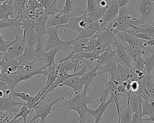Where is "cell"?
<instances>
[{
    "instance_id": "cell-1",
    "label": "cell",
    "mask_w": 154,
    "mask_h": 123,
    "mask_svg": "<svg viewBox=\"0 0 154 123\" xmlns=\"http://www.w3.org/2000/svg\"><path fill=\"white\" fill-rule=\"evenodd\" d=\"M61 28L76 31L78 36L71 41H77L94 35L100 28V20H94L88 14L83 12L80 16L72 17L69 22Z\"/></svg>"
},
{
    "instance_id": "cell-2",
    "label": "cell",
    "mask_w": 154,
    "mask_h": 123,
    "mask_svg": "<svg viewBox=\"0 0 154 123\" xmlns=\"http://www.w3.org/2000/svg\"><path fill=\"white\" fill-rule=\"evenodd\" d=\"M139 24H141L140 20L136 18H132L129 15L126 7L120 8L119 13L117 17L103 26L111 30L114 35L119 31H127Z\"/></svg>"
},
{
    "instance_id": "cell-3",
    "label": "cell",
    "mask_w": 154,
    "mask_h": 123,
    "mask_svg": "<svg viewBox=\"0 0 154 123\" xmlns=\"http://www.w3.org/2000/svg\"><path fill=\"white\" fill-rule=\"evenodd\" d=\"M61 26H47L46 34L48 35V39L44 42V48L45 51H48L52 48H58L65 52H69L70 41L69 40H61L58 35V30Z\"/></svg>"
},
{
    "instance_id": "cell-4",
    "label": "cell",
    "mask_w": 154,
    "mask_h": 123,
    "mask_svg": "<svg viewBox=\"0 0 154 123\" xmlns=\"http://www.w3.org/2000/svg\"><path fill=\"white\" fill-rule=\"evenodd\" d=\"M69 93L64 94L58 98L51 100H48V102H43V100L41 101L38 104L34 106L32 109L33 112H35V113L32 118V119L29 121V122H34L37 119L40 118L41 122H45L46 120V118L51 113L52 111H53V107L56 103L60 100L61 98L65 97L68 95Z\"/></svg>"
},
{
    "instance_id": "cell-5",
    "label": "cell",
    "mask_w": 154,
    "mask_h": 123,
    "mask_svg": "<svg viewBox=\"0 0 154 123\" xmlns=\"http://www.w3.org/2000/svg\"><path fill=\"white\" fill-rule=\"evenodd\" d=\"M129 2L136 5L137 10L141 16V24L153 23L154 2L153 0H129Z\"/></svg>"
},
{
    "instance_id": "cell-6",
    "label": "cell",
    "mask_w": 154,
    "mask_h": 123,
    "mask_svg": "<svg viewBox=\"0 0 154 123\" xmlns=\"http://www.w3.org/2000/svg\"><path fill=\"white\" fill-rule=\"evenodd\" d=\"M12 30L15 35V38L13 41H8L10 47L3 55V58L4 59H16L23 53L25 49L24 37L22 33V35H18L13 29Z\"/></svg>"
},
{
    "instance_id": "cell-7",
    "label": "cell",
    "mask_w": 154,
    "mask_h": 123,
    "mask_svg": "<svg viewBox=\"0 0 154 123\" xmlns=\"http://www.w3.org/2000/svg\"><path fill=\"white\" fill-rule=\"evenodd\" d=\"M48 73V69H45V67L42 66L40 68L35 67L32 70L30 71H24L19 70L17 72L10 75V76L12 80L13 87L15 88L18 85V84L20 82L29 80L35 75L43 74L46 77Z\"/></svg>"
},
{
    "instance_id": "cell-8",
    "label": "cell",
    "mask_w": 154,
    "mask_h": 123,
    "mask_svg": "<svg viewBox=\"0 0 154 123\" xmlns=\"http://www.w3.org/2000/svg\"><path fill=\"white\" fill-rule=\"evenodd\" d=\"M112 47H115L116 48L114 50L116 55V60L121 63L124 66L130 69H133V66L131 64V61L132 59L125 51V47L123 44L121 42H119L115 35H114Z\"/></svg>"
},
{
    "instance_id": "cell-9",
    "label": "cell",
    "mask_w": 154,
    "mask_h": 123,
    "mask_svg": "<svg viewBox=\"0 0 154 123\" xmlns=\"http://www.w3.org/2000/svg\"><path fill=\"white\" fill-rule=\"evenodd\" d=\"M82 11H78L76 13H73L70 14H66L63 13L59 10L57 12L53 14L49 15L48 19L46 22V26H63L67 24L72 17L77 14H82Z\"/></svg>"
},
{
    "instance_id": "cell-10",
    "label": "cell",
    "mask_w": 154,
    "mask_h": 123,
    "mask_svg": "<svg viewBox=\"0 0 154 123\" xmlns=\"http://www.w3.org/2000/svg\"><path fill=\"white\" fill-rule=\"evenodd\" d=\"M94 35L102 50L112 47L114 34L111 30L102 26Z\"/></svg>"
},
{
    "instance_id": "cell-11",
    "label": "cell",
    "mask_w": 154,
    "mask_h": 123,
    "mask_svg": "<svg viewBox=\"0 0 154 123\" xmlns=\"http://www.w3.org/2000/svg\"><path fill=\"white\" fill-rule=\"evenodd\" d=\"M114 35H115L117 38H119L120 42L126 43L129 46L139 47L145 50L147 48L144 44L143 40L137 37L134 34L127 31H119L116 32Z\"/></svg>"
},
{
    "instance_id": "cell-12",
    "label": "cell",
    "mask_w": 154,
    "mask_h": 123,
    "mask_svg": "<svg viewBox=\"0 0 154 123\" xmlns=\"http://www.w3.org/2000/svg\"><path fill=\"white\" fill-rule=\"evenodd\" d=\"M107 7H99L95 0H87L86 9L84 13L89 15V16L94 20H100L103 17Z\"/></svg>"
},
{
    "instance_id": "cell-13",
    "label": "cell",
    "mask_w": 154,
    "mask_h": 123,
    "mask_svg": "<svg viewBox=\"0 0 154 123\" xmlns=\"http://www.w3.org/2000/svg\"><path fill=\"white\" fill-rule=\"evenodd\" d=\"M119 0H110L108 3V7L105 13L100 19V27L114 19L119 13Z\"/></svg>"
},
{
    "instance_id": "cell-14",
    "label": "cell",
    "mask_w": 154,
    "mask_h": 123,
    "mask_svg": "<svg viewBox=\"0 0 154 123\" xmlns=\"http://www.w3.org/2000/svg\"><path fill=\"white\" fill-rule=\"evenodd\" d=\"M25 102L16 101L15 98H11L8 97H0V110L4 112L7 111L8 113L14 115L18 111L17 108L18 106H22Z\"/></svg>"
},
{
    "instance_id": "cell-15",
    "label": "cell",
    "mask_w": 154,
    "mask_h": 123,
    "mask_svg": "<svg viewBox=\"0 0 154 123\" xmlns=\"http://www.w3.org/2000/svg\"><path fill=\"white\" fill-rule=\"evenodd\" d=\"M112 103H114V98L111 94H109V98L106 102H105V101H100L99 106L96 109H89V112L92 116L93 118L94 119L95 123L100 122L102 119V116L105 113V110H106L107 107Z\"/></svg>"
},
{
    "instance_id": "cell-16",
    "label": "cell",
    "mask_w": 154,
    "mask_h": 123,
    "mask_svg": "<svg viewBox=\"0 0 154 123\" xmlns=\"http://www.w3.org/2000/svg\"><path fill=\"white\" fill-rule=\"evenodd\" d=\"M99 65L96 64L95 66L91 67L89 71H86L81 77V80L84 85V88L90 89V86H94V80L98 75L97 69Z\"/></svg>"
},
{
    "instance_id": "cell-17",
    "label": "cell",
    "mask_w": 154,
    "mask_h": 123,
    "mask_svg": "<svg viewBox=\"0 0 154 123\" xmlns=\"http://www.w3.org/2000/svg\"><path fill=\"white\" fill-rule=\"evenodd\" d=\"M64 86H69L73 89V91L70 94V97L72 96L73 94H76L81 92L84 88V85L81 80L80 76H72L67 79L59 85V87H62Z\"/></svg>"
},
{
    "instance_id": "cell-18",
    "label": "cell",
    "mask_w": 154,
    "mask_h": 123,
    "mask_svg": "<svg viewBox=\"0 0 154 123\" xmlns=\"http://www.w3.org/2000/svg\"><path fill=\"white\" fill-rule=\"evenodd\" d=\"M48 74L46 76V82L45 83V85L44 87L37 92V94L42 96V100H43V96L45 94V93L46 92V91L53 85L55 80L57 79V74H58V70L56 68V63L53 65L52 66L48 68Z\"/></svg>"
},
{
    "instance_id": "cell-19",
    "label": "cell",
    "mask_w": 154,
    "mask_h": 123,
    "mask_svg": "<svg viewBox=\"0 0 154 123\" xmlns=\"http://www.w3.org/2000/svg\"><path fill=\"white\" fill-rule=\"evenodd\" d=\"M16 16L14 7L11 0L0 3V20L11 19Z\"/></svg>"
},
{
    "instance_id": "cell-20",
    "label": "cell",
    "mask_w": 154,
    "mask_h": 123,
    "mask_svg": "<svg viewBox=\"0 0 154 123\" xmlns=\"http://www.w3.org/2000/svg\"><path fill=\"white\" fill-rule=\"evenodd\" d=\"M49 15L43 13L35 20L34 30L37 33L40 37H45L46 32V22Z\"/></svg>"
},
{
    "instance_id": "cell-21",
    "label": "cell",
    "mask_w": 154,
    "mask_h": 123,
    "mask_svg": "<svg viewBox=\"0 0 154 123\" xmlns=\"http://www.w3.org/2000/svg\"><path fill=\"white\" fill-rule=\"evenodd\" d=\"M5 62L2 67H1L2 73L10 76L17 72L19 70L20 62L16 59H4Z\"/></svg>"
},
{
    "instance_id": "cell-22",
    "label": "cell",
    "mask_w": 154,
    "mask_h": 123,
    "mask_svg": "<svg viewBox=\"0 0 154 123\" xmlns=\"http://www.w3.org/2000/svg\"><path fill=\"white\" fill-rule=\"evenodd\" d=\"M22 34L24 37L25 46L34 47L40 37L34 29H23Z\"/></svg>"
},
{
    "instance_id": "cell-23",
    "label": "cell",
    "mask_w": 154,
    "mask_h": 123,
    "mask_svg": "<svg viewBox=\"0 0 154 123\" xmlns=\"http://www.w3.org/2000/svg\"><path fill=\"white\" fill-rule=\"evenodd\" d=\"M129 99V103L133 113H135L141 105L142 97L138 92L130 91L127 97Z\"/></svg>"
},
{
    "instance_id": "cell-24",
    "label": "cell",
    "mask_w": 154,
    "mask_h": 123,
    "mask_svg": "<svg viewBox=\"0 0 154 123\" xmlns=\"http://www.w3.org/2000/svg\"><path fill=\"white\" fill-rule=\"evenodd\" d=\"M44 42L45 37H39L34 47V53L37 62H38L43 65L44 64V58L46 52L44 48Z\"/></svg>"
},
{
    "instance_id": "cell-25",
    "label": "cell",
    "mask_w": 154,
    "mask_h": 123,
    "mask_svg": "<svg viewBox=\"0 0 154 123\" xmlns=\"http://www.w3.org/2000/svg\"><path fill=\"white\" fill-rule=\"evenodd\" d=\"M133 114L134 113L132 111L129 103V99L127 98L126 104L125 106V107L120 110V116L119 119L117 121V122H121V123L131 122L132 119Z\"/></svg>"
},
{
    "instance_id": "cell-26",
    "label": "cell",
    "mask_w": 154,
    "mask_h": 123,
    "mask_svg": "<svg viewBox=\"0 0 154 123\" xmlns=\"http://www.w3.org/2000/svg\"><path fill=\"white\" fill-rule=\"evenodd\" d=\"M60 50V49L58 48H52L46 51L44 58V64L43 65L45 69H48L56 63L55 60V55Z\"/></svg>"
},
{
    "instance_id": "cell-27",
    "label": "cell",
    "mask_w": 154,
    "mask_h": 123,
    "mask_svg": "<svg viewBox=\"0 0 154 123\" xmlns=\"http://www.w3.org/2000/svg\"><path fill=\"white\" fill-rule=\"evenodd\" d=\"M75 112L78 114V118L77 121L78 122H88L93 118L92 116L89 112V108L87 107V105L82 106L78 107Z\"/></svg>"
},
{
    "instance_id": "cell-28",
    "label": "cell",
    "mask_w": 154,
    "mask_h": 123,
    "mask_svg": "<svg viewBox=\"0 0 154 123\" xmlns=\"http://www.w3.org/2000/svg\"><path fill=\"white\" fill-rule=\"evenodd\" d=\"M19 16L16 15L15 17L11 19H5L0 20V29H4L7 28H10L12 29L14 27L22 32L21 28L19 26Z\"/></svg>"
},
{
    "instance_id": "cell-29",
    "label": "cell",
    "mask_w": 154,
    "mask_h": 123,
    "mask_svg": "<svg viewBox=\"0 0 154 123\" xmlns=\"http://www.w3.org/2000/svg\"><path fill=\"white\" fill-rule=\"evenodd\" d=\"M17 59L20 63L28 62L35 60L36 58L34 53V47L25 46V49L23 53Z\"/></svg>"
},
{
    "instance_id": "cell-30",
    "label": "cell",
    "mask_w": 154,
    "mask_h": 123,
    "mask_svg": "<svg viewBox=\"0 0 154 123\" xmlns=\"http://www.w3.org/2000/svg\"><path fill=\"white\" fill-rule=\"evenodd\" d=\"M33 112L31 109H30L26 104H23L19 111L14 115L13 119H11L9 122H15L16 120L19 118H22L23 122L25 123L26 122V119L28 115Z\"/></svg>"
},
{
    "instance_id": "cell-31",
    "label": "cell",
    "mask_w": 154,
    "mask_h": 123,
    "mask_svg": "<svg viewBox=\"0 0 154 123\" xmlns=\"http://www.w3.org/2000/svg\"><path fill=\"white\" fill-rule=\"evenodd\" d=\"M142 115L144 116H151L154 114V102L149 101L146 99L141 100Z\"/></svg>"
},
{
    "instance_id": "cell-32",
    "label": "cell",
    "mask_w": 154,
    "mask_h": 123,
    "mask_svg": "<svg viewBox=\"0 0 154 123\" xmlns=\"http://www.w3.org/2000/svg\"><path fill=\"white\" fill-rule=\"evenodd\" d=\"M144 71L145 74L150 76L154 71V53L148 58L144 56Z\"/></svg>"
},
{
    "instance_id": "cell-33",
    "label": "cell",
    "mask_w": 154,
    "mask_h": 123,
    "mask_svg": "<svg viewBox=\"0 0 154 123\" xmlns=\"http://www.w3.org/2000/svg\"><path fill=\"white\" fill-rule=\"evenodd\" d=\"M35 25V20L32 18H22L19 19V26L20 28H22L23 30L34 29Z\"/></svg>"
},
{
    "instance_id": "cell-34",
    "label": "cell",
    "mask_w": 154,
    "mask_h": 123,
    "mask_svg": "<svg viewBox=\"0 0 154 123\" xmlns=\"http://www.w3.org/2000/svg\"><path fill=\"white\" fill-rule=\"evenodd\" d=\"M133 70H138L145 73L144 71V58L142 57V55H138L134 61Z\"/></svg>"
},
{
    "instance_id": "cell-35",
    "label": "cell",
    "mask_w": 154,
    "mask_h": 123,
    "mask_svg": "<svg viewBox=\"0 0 154 123\" xmlns=\"http://www.w3.org/2000/svg\"><path fill=\"white\" fill-rule=\"evenodd\" d=\"M31 97L32 96L28 93L23 92H16L14 91V89L12 90L11 94V98L16 99V98H20L22 100V101L25 102V103L28 101L29 99L31 98Z\"/></svg>"
},
{
    "instance_id": "cell-36",
    "label": "cell",
    "mask_w": 154,
    "mask_h": 123,
    "mask_svg": "<svg viewBox=\"0 0 154 123\" xmlns=\"http://www.w3.org/2000/svg\"><path fill=\"white\" fill-rule=\"evenodd\" d=\"M143 115H142V108L141 105L140 106L138 110L135 113H134L132 119L131 121L132 123H143L144 122V120L143 118Z\"/></svg>"
},
{
    "instance_id": "cell-37",
    "label": "cell",
    "mask_w": 154,
    "mask_h": 123,
    "mask_svg": "<svg viewBox=\"0 0 154 123\" xmlns=\"http://www.w3.org/2000/svg\"><path fill=\"white\" fill-rule=\"evenodd\" d=\"M10 47L8 41H6L3 39V37L0 32V54L1 55H4L5 53L7 51Z\"/></svg>"
},
{
    "instance_id": "cell-38",
    "label": "cell",
    "mask_w": 154,
    "mask_h": 123,
    "mask_svg": "<svg viewBox=\"0 0 154 123\" xmlns=\"http://www.w3.org/2000/svg\"><path fill=\"white\" fill-rule=\"evenodd\" d=\"M73 7V2L72 0H65V4L62 10L60 11L66 14L72 13V11Z\"/></svg>"
},
{
    "instance_id": "cell-39",
    "label": "cell",
    "mask_w": 154,
    "mask_h": 123,
    "mask_svg": "<svg viewBox=\"0 0 154 123\" xmlns=\"http://www.w3.org/2000/svg\"><path fill=\"white\" fill-rule=\"evenodd\" d=\"M14 115L8 113H5L4 112L0 110V122H9L13 119Z\"/></svg>"
},
{
    "instance_id": "cell-40",
    "label": "cell",
    "mask_w": 154,
    "mask_h": 123,
    "mask_svg": "<svg viewBox=\"0 0 154 123\" xmlns=\"http://www.w3.org/2000/svg\"><path fill=\"white\" fill-rule=\"evenodd\" d=\"M140 89V83L138 80H132L130 82V89L132 92H138Z\"/></svg>"
},
{
    "instance_id": "cell-41",
    "label": "cell",
    "mask_w": 154,
    "mask_h": 123,
    "mask_svg": "<svg viewBox=\"0 0 154 123\" xmlns=\"http://www.w3.org/2000/svg\"><path fill=\"white\" fill-rule=\"evenodd\" d=\"M132 34H134L135 36H136L137 37L141 39V40H149L152 39L151 37H150L147 34H146L144 32H133L131 33Z\"/></svg>"
},
{
    "instance_id": "cell-42",
    "label": "cell",
    "mask_w": 154,
    "mask_h": 123,
    "mask_svg": "<svg viewBox=\"0 0 154 123\" xmlns=\"http://www.w3.org/2000/svg\"><path fill=\"white\" fill-rule=\"evenodd\" d=\"M144 44L146 47H154V38L149 40H144Z\"/></svg>"
},
{
    "instance_id": "cell-43",
    "label": "cell",
    "mask_w": 154,
    "mask_h": 123,
    "mask_svg": "<svg viewBox=\"0 0 154 123\" xmlns=\"http://www.w3.org/2000/svg\"><path fill=\"white\" fill-rule=\"evenodd\" d=\"M129 2V0H119V4L120 8L126 7Z\"/></svg>"
},
{
    "instance_id": "cell-44",
    "label": "cell",
    "mask_w": 154,
    "mask_h": 123,
    "mask_svg": "<svg viewBox=\"0 0 154 123\" xmlns=\"http://www.w3.org/2000/svg\"><path fill=\"white\" fill-rule=\"evenodd\" d=\"M143 120L144 122L146 121H152V122H154V114L150 116L148 118H143Z\"/></svg>"
},
{
    "instance_id": "cell-45",
    "label": "cell",
    "mask_w": 154,
    "mask_h": 123,
    "mask_svg": "<svg viewBox=\"0 0 154 123\" xmlns=\"http://www.w3.org/2000/svg\"><path fill=\"white\" fill-rule=\"evenodd\" d=\"M99 4H100V6L102 7H106L108 5V3L105 0L100 1V2H99Z\"/></svg>"
},
{
    "instance_id": "cell-46",
    "label": "cell",
    "mask_w": 154,
    "mask_h": 123,
    "mask_svg": "<svg viewBox=\"0 0 154 123\" xmlns=\"http://www.w3.org/2000/svg\"><path fill=\"white\" fill-rule=\"evenodd\" d=\"M150 52H152V53H154V49L153 50H151ZM153 86L154 87V71H153Z\"/></svg>"
},
{
    "instance_id": "cell-47",
    "label": "cell",
    "mask_w": 154,
    "mask_h": 123,
    "mask_svg": "<svg viewBox=\"0 0 154 123\" xmlns=\"http://www.w3.org/2000/svg\"><path fill=\"white\" fill-rule=\"evenodd\" d=\"M7 1H8V0H0V3H1V2H4Z\"/></svg>"
},
{
    "instance_id": "cell-48",
    "label": "cell",
    "mask_w": 154,
    "mask_h": 123,
    "mask_svg": "<svg viewBox=\"0 0 154 123\" xmlns=\"http://www.w3.org/2000/svg\"><path fill=\"white\" fill-rule=\"evenodd\" d=\"M153 2H154V0H153ZM153 24H154V22H153Z\"/></svg>"
}]
</instances>
